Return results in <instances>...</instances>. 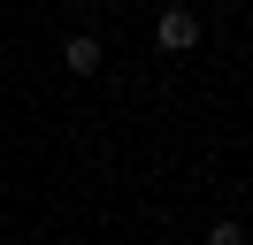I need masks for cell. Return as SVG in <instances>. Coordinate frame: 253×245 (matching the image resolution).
I'll list each match as a JSON object with an SVG mask.
<instances>
[{
	"mask_svg": "<svg viewBox=\"0 0 253 245\" xmlns=\"http://www.w3.org/2000/svg\"><path fill=\"white\" fill-rule=\"evenodd\" d=\"M246 23H253V8H246Z\"/></svg>",
	"mask_w": 253,
	"mask_h": 245,
	"instance_id": "4",
	"label": "cell"
},
{
	"mask_svg": "<svg viewBox=\"0 0 253 245\" xmlns=\"http://www.w3.org/2000/svg\"><path fill=\"white\" fill-rule=\"evenodd\" d=\"M154 46L161 54H192V46H200V15H192L184 0H169V8L154 15Z\"/></svg>",
	"mask_w": 253,
	"mask_h": 245,
	"instance_id": "1",
	"label": "cell"
},
{
	"mask_svg": "<svg viewBox=\"0 0 253 245\" xmlns=\"http://www.w3.org/2000/svg\"><path fill=\"white\" fill-rule=\"evenodd\" d=\"M62 69L69 77H100V69H108V46H100L92 31H69V39H62Z\"/></svg>",
	"mask_w": 253,
	"mask_h": 245,
	"instance_id": "2",
	"label": "cell"
},
{
	"mask_svg": "<svg viewBox=\"0 0 253 245\" xmlns=\"http://www.w3.org/2000/svg\"><path fill=\"white\" fill-rule=\"evenodd\" d=\"M200 245H246V222H238V214H222V222H207Z\"/></svg>",
	"mask_w": 253,
	"mask_h": 245,
	"instance_id": "3",
	"label": "cell"
}]
</instances>
